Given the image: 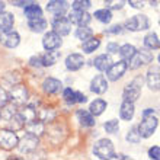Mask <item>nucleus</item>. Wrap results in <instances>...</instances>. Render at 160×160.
Masks as SVG:
<instances>
[{"label": "nucleus", "mask_w": 160, "mask_h": 160, "mask_svg": "<svg viewBox=\"0 0 160 160\" xmlns=\"http://www.w3.org/2000/svg\"><path fill=\"white\" fill-rule=\"evenodd\" d=\"M77 118H79L80 124L83 127H93L95 125V118H93V115L90 114V111H83L80 109L77 111Z\"/></svg>", "instance_id": "a878e982"}, {"label": "nucleus", "mask_w": 160, "mask_h": 160, "mask_svg": "<svg viewBox=\"0 0 160 160\" xmlns=\"http://www.w3.org/2000/svg\"><path fill=\"white\" fill-rule=\"evenodd\" d=\"M42 45L45 48L47 51H52V50H57L61 47V37H60L55 31L52 32H47L42 38Z\"/></svg>", "instance_id": "f8f14e48"}, {"label": "nucleus", "mask_w": 160, "mask_h": 160, "mask_svg": "<svg viewBox=\"0 0 160 160\" xmlns=\"http://www.w3.org/2000/svg\"><path fill=\"white\" fill-rule=\"evenodd\" d=\"M0 118H2V117H0Z\"/></svg>", "instance_id": "864d4df0"}, {"label": "nucleus", "mask_w": 160, "mask_h": 160, "mask_svg": "<svg viewBox=\"0 0 160 160\" xmlns=\"http://www.w3.org/2000/svg\"><path fill=\"white\" fill-rule=\"evenodd\" d=\"M90 114L95 115V117H98V115H101L103 111L106 109V102L102 101V99H96V101H93L92 103H90Z\"/></svg>", "instance_id": "c85d7f7f"}, {"label": "nucleus", "mask_w": 160, "mask_h": 160, "mask_svg": "<svg viewBox=\"0 0 160 160\" xmlns=\"http://www.w3.org/2000/svg\"><path fill=\"white\" fill-rule=\"evenodd\" d=\"M60 58V52L58 51H47L45 54L41 57V64L42 66H45V67H50V66H54L57 63V60Z\"/></svg>", "instance_id": "393cba45"}, {"label": "nucleus", "mask_w": 160, "mask_h": 160, "mask_svg": "<svg viewBox=\"0 0 160 160\" xmlns=\"http://www.w3.org/2000/svg\"><path fill=\"white\" fill-rule=\"evenodd\" d=\"M95 18L102 23H109L111 19H112V13H111L109 9H101V10L95 12Z\"/></svg>", "instance_id": "473e14b6"}, {"label": "nucleus", "mask_w": 160, "mask_h": 160, "mask_svg": "<svg viewBox=\"0 0 160 160\" xmlns=\"http://www.w3.org/2000/svg\"><path fill=\"white\" fill-rule=\"evenodd\" d=\"M29 63H31V66H38V67L39 66H42L41 64V57H38V58H35V57L34 58H31Z\"/></svg>", "instance_id": "09e8293b"}, {"label": "nucleus", "mask_w": 160, "mask_h": 160, "mask_svg": "<svg viewBox=\"0 0 160 160\" xmlns=\"http://www.w3.org/2000/svg\"><path fill=\"white\" fill-rule=\"evenodd\" d=\"M19 41H21V37H19V34L15 32V31L9 29V31H4V32L0 34V44L4 47H8V48H15V47H18Z\"/></svg>", "instance_id": "ddd939ff"}, {"label": "nucleus", "mask_w": 160, "mask_h": 160, "mask_svg": "<svg viewBox=\"0 0 160 160\" xmlns=\"http://www.w3.org/2000/svg\"><path fill=\"white\" fill-rule=\"evenodd\" d=\"M52 28L60 37L63 35H68L70 31H72V21L68 18H64V16H58L55 18L52 21Z\"/></svg>", "instance_id": "9b49d317"}, {"label": "nucleus", "mask_w": 160, "mask_h": 160, "mask_svg": "<svg viewBox=\"0 0 160 160\" xmlns=\"http://www.w3.org/2000/svg\"><path fill=\"white\" fill-rule=\"evenodd\" d=\"M93 35L92 29L90 28H88V25H83V26H79L76 31V37L77 39H82V41H86L88 38H90Z\"/></svg>", "instance_id": "f704fd0d"}, {"label": "nucleus", "mask_w": 160, "mask_h": 160, "mask_svg": "<svg viewBox=\"0 0 160 160\" xmlns=\"http://www.w3.org/2000/svg\"><path fill=\"white\" fill-rule=\"evenodd\" d=\"M15 106H16L15 103H9V102H8L6 105L2 106V111H0V117H2L3 119H6V121H8L9 118H12L13 115L18 112Z\"/></svg>", "instance_id": "2f4dec72"}, {"label": "nucleus", "mask_w": 160, "mask_h": 160, "mask_svg": "<svg viewBox=\"0 0 160 160\" xmlns=\"http://www.w3.org/2000/svg\"><path fill=\"white\" fill-rule=\"evenodd\" d=\"M25 128L29 134H34V135H41L44 132V122L41 119H34V121H29V122H25Z\"/></svg>", "instance_id": "aec40b11"}, {"label": "nucleus", "mask_w": 160, "mask_h": 160, "mask_svg": "<svg viewBox=\"0 0 160 160\" xmlns=\"http://www.w3.org/2000/svg\"><path fill=\"white\" fill-rule=\"evenodd\" d=\"M128 2H130V4L135 9H141L144 6V3H146V0H128Z\"/></svg>", "instance_id": "a18cd8bd"}, {"label": "nucleus", "mask_w": 160, "mask_h": 160, "mask_svg": "<svg viewBox=\"0 0 160 160\" xmlns=\"http://www.w3.org/2000/svg\"><path fill=\"white\" fill-rule=\"evenodd\" d=\"M105 4L109 10H118V9L124 8L125 0H105Z\"/></svg>", "instance_id": "4c0bfd02"}, {"label": "nucleus", "mask_w": 160, "mask_h": 160, "mask_svg": "<svg viewBox=\"0 0 160 160\" xmlns=\"http://www.w3.org/2000/svg\"><path fill=\"white\" fill-rule=\"evenodd\" d=\"M144 45H146L147 50H157V48H160V41H159V38H157V35L153 34V32L146 35V38H144Z\"/></svg>", "instance_id": "c756f323"}, {"label": "nucleus", "mask_w": 160, "mask_h": 160, "mask_svg": "<svg viewBox=\"0 0 160 160\" xmlns=\"http://www.w3.org/2000/svg\"><path fill=\"white\" fill-rule=\"evenodd\" d=\"M119 115H121L122 119L130 121V119L134 117V102H130V101L122 102L121 109H119Z\"/></svg>", "instance_id": "4be33fe9"}, {"label": "nucleus", "mask_w": 160, "mask_h": 160, "mask_svg": "<svg viewBox=\"0 0 160 160\" xmlns=\"http://www.w3.org/2000/svg\"><path fill=\"white\" fill-rule=\"evenodd\" d=\"M121 26L119 25H115V26H111L109 29H106L105 32L106 34H121Z\"/></svg>", "instance_id": "49530a36"}, {"label": "nucleus", "mask_w": 160, "mask_h": 160, "mask_svg": "<svg viewBox=\"0 0 160 160\" xmlns=\"http://www.w3.org/2000/svg\"><path fill=\"white\" fill-rule=\"evenodd\" d=\"M23 12H25V16L28 19H34V18H38V16H42V10L39 8L38 3L35 2H26V4L23 6Z\"/></svg>", "instance_id": "6ab92c4d"}, {"label": "nucleus", "mask_w": 160, "mask_h": 160, "mask_svg": "<svg viewBox=\"0 0 160 160\" xmlns=\"http://www.w3.org/2000/svg\"><path fill=\"white\" fill-rule=\"evenodd\" d=\"M38 137L34 134H28L23 137V138L18 143V146H19V150H21V153H25V154H29V153H34L35 150H37V147H38Z\"/></svg>", "instance_id": "423d86ee"}, {"label": "nucleus", "mask_w": 160, "mask_h": 160, "mask_svg": "<svg viewBox=\"0 0 160 160\" xmlns=\"http://www.w3.org/2000/svg\"><path fill=\"white\" fill-rule=\"evenodd\" d=\"M106 89H108V83H106V79L102 76V74L96 76L92 80V83H90V90H92L93 93H98V95L105 93Z\"/></svg>", "instance_id": "a211bd4d"}, {"label": "nucleus", "mask_w": 160, "mask_h": 160, "mask_svg": "<svg viewBox=\"0 0 160 160\" xmlns=\"http://www.w3.org/2000/svg\"><path fill=\"white\" fill-rule=\"evenodd\" d=\"M8 102H9V95L4 92V89L0 88V108L3 105H6Z\"/></svg>", "instance_id": "37998d69"}, {"label": "nucleus", "mask_w": 160, "mask_h": 160, "mask_svg": "<svg viewBox=\"0 0 160 160\" xmlns=\"http://www.w3.org/2000/svg\"><path fill=\"white\" fill-rule=\"evenodd\" d=\"M125 28L128 31L137 32V31H144L148 28V18L146 15H135L134 18H131L130 21H127Z\"/></svg>", "instance_id": "6e6552de"}, {"label": "nucleus", "mask_w": 160, "mask_h": 160, "mask_svg": "<svg viewBox=\"0 0 160 160\" xmlns=\"http://www.w3.org/2000/svg\"><path fill=\"white\" fill-rule=\"evenodd\" d=\"M63 98L67 103H76V92H73L72 89H66L63 93Z\"/></svg>", "instance_id": "a19ab883"}, {"label": "nucleus", "mask_w": 160, "mask_h": 160, "mask_svg": "<svg viewBox=\"0 0 160 160\" xmlns=\"http://www.w3.org/2000/svg\"><path fill=\"white\" fill-rule=\"evenodd\" d=\"M127 140L130 141V143H134L137 144L141 140V135L138 132V127H132L130 131H128V134H127Z\"/></svg>", "instance_id": "e433bc0d"}, {"label": "nucleus", "mask_w": 160, "mask_h": 160, "mask_svg": "<svg viewBox=\"0 0 160 160\" xmlns=\"http://www.w3.org/2000/svg\"><path fill=\"white\" fill-rule=\"evenodd\" d=\"M9 101H12V103H15V105H25L29 101L28 89L22 84H15L12 90L9 92Z\"/></svg>", "instance_id": "f03ea898"}, {"label": "nucleus", "mask_w": 160, "mask_h": 160, "mask_svg": "<svg viewBox=\"0 0 160 160\" xmlns=\"http://www.w3.org/2000/svg\"><path fill=\"white\" fill-rule=\"evenodd\" d=\"M157 124H159V121H157V118L154 115H146V117H143V121L138 125L140 135L143 138H148L154 132V130L157 128Z\"/></svg>", "instance_id": "20e7f679"}, {"label": "nucleus", "mask_w": 160, "mask_h": 160, "mask_svg": "<svg viewBox=\"0 0 160 160\" xmlns=\"http://www.w3.org/2000/svg\"><path fill=\"white\" fill-rule=\"evenodd\" d=\"M42 89H44V92L48 93V95H54V93H58L60 90L63 89V83H61L60 80L54 79V77H48V79L44 80Z\"/></svg>", "instance_id": "2eb2a0df"}, {"label": "nucleus", "mask_w": 160, "mask_h": 160, "mask_svg": "<svg viewBox=\"0 0 160 160\" xmlns=\"http://www.w3.org/2000/svg\"><path fill=\"white\" fill-rule=\"evenodd\" d=\"M146 115H154V109H152V108H147V109L143 112V117H146Z\"/></svg>", "instance_id": "8fccbe9b"}, {"label": "nucleus", "mask_w": 160, "mask_h": 160, "mask_svg": "<svg viewBox=\"0 0 160 160\" xmlns=\"http://www.w3.org/2000/svg\"><path fill=\"white\" fill-rule=\"evenodd\" d=\"M90 0H74L73 2V10H88L90 8Z\"/></svg>", "instance_id": "58836bf2"}, {"label": "nucleus", "mask_w": 160, "mask_h": 160, "mask_svg": "<svg viewBox=\"0 0 160 160\" xmlns=\"http://www.w3.org/2000/svg\"><path fill=\"white\" fill-rule=\"evenodd\" d=\"M68 19L72 21V23H76L79 26H83V25H89V22H90V15H89L86 10H73L70 13V16Z\"/></svg>", "instance_id": "4468645a"}, {"label": "nucleus", "mask_w": 160, "mask_h": 160, "mask_svg": "<svg viewBox=\"0 0 160 160\" xmlns=\"http://www.w3.org/2000/svg\"><path fill=\"white\" fill-rule=\"evenodd\" d=\"M101 45V41L98 38H93V37H90V38H88L86 41H83V51L84 52H88V54H90V52H93V51L96 50L98 47Z\"/></svg>", "instance_id": "7c9ffc66"}, {"label": "nucleus", "mask_w": 160, "mask_h": 160, "mask_svg": "<svg viewBox=\"0 0 160 160\" xmlns=\"http://www.w3.org/2000/svg\"><path fill=\"white\" fill-rule=\"evenodd\" d=\"M19 114L22 115V118H23V121L25 122L34 121V119L38 118V112H37V109H35L34 106H31V105L22 108V109L19 111Z\"/></svg>", "instance_id": "bb28decb"}, {"label": "nucleus", "mask_w": 160, "mask_h": 160, "mask_svg": "<svg viewBox=\"0 0 160 160\" xmlns=\"http://www.w3.org/2000/svg\"><path fill=\"white\" fill-rule=\"evenodd\" d=\"M3 10H4V3L2 2V0H0V13L3 12Z\"/></svg>", "instance_id": "3c124183"}, {"label": "nucleus", "mask_w": 160, "mask_h": 160, "mask_svg": "<svg viewBox=\"0 0 160 160\" xmlns=\"http://www.w3.org/2000/svg\"><path fill=\"white\" fill-rule=\"evenodd\" d=\"M127 68H128V64L125 63V60H121L118 63L111 64L109 68L106 70V76H108L109 80H112V82H117L118 79H121L124 76Z\"/></svg>", "instance_id": "9d476101"}, {"label": "nucleus", "mask_w": 160, "mask_h": 160, "mask_svg": "<svg viewBox=\"0 0 160 160\" xmlns=\"http://www.w3.org/2000/svg\"><path fill=\"white\" fill-rule=\"evenodd\" d=\"M93 64H95V67H96L99 72H106V70L109 68V66L112 64V60H111L109 55L102 54V55H98L96 58H95Z\"/></svg>", "instance_id": "b1692460"}, {"label": "nucleus", "mask_w": 160, "mask_h": 160, "mask_svg": "<svg viewBox=\"0 0 160 160\" xmlns=\"http://www.w3.org/2000/svg\"><path fill=\"white\" fill-rule=\"evenodd\" d=\"M38 117L42 122H51L55 118V111L51 109V108H45V109H41Z\"/></svg>", "instance_id": "c9c22d12"}, {"label": "nucleus", "mask_w": 160, "mask_h": 160, "mask_svg": "<svg viewBox=\"0 0 160 160\" xmlns=\"http://www.w3.org/2000/svg\"><path fill=\"white\" fill-rule=\"evenodd\" d=\"M19 138L13 130H0V146L6 150H12L18 147Z\"/></svg>", "instance_id": "39448f33"}, {"label": "nucleus", "mask_w": 160, "mask_h": 160, "mask_svg": "<svg viewBox=\"0 0 160 160\" xmlns=\"http://www.w3.org/2000/svg\"><path fill=\"white\" fill-rule=\"evenodd\" d=\"M83 64H84V58H83V55H80V54H70L66 58V67L68 70H72V72L80 70V68L83 67Z\"/></svg>", "instance_id": "f3484780"}, {"label": "nucleus", "mask_w": 160, "mask_h": 160, "mask_svg": "<svg viewBox=\"0 0 160 160\" xmlns=\"http://www.w3.org/2000/svg\"><path fill=\"white\" fill-rule=\"evenodd\" d=\"M86 101H88V99H86V96H84L83 93L76 92V102H79V103H84Z\"/></svg>", "instance_id": "de8ad7c7"}, {"label": "nucleus", "mask_w": 160, "mask_h": 160, "mask_svg": "<svg viewBox=\"0 0 160 160\" xmlns=\"http://www.w3.org/2000/svg\"><path fill=\"white\" fill-rule=\"evenodd\" d=\"M8 122H9L10 130H13V131L21 130V128H23V127H25V121H23V118H22V115L19 114V112H16L12 118H9Z\"/></svg>", "instance_id": "cd10ccee"}, {"label": "nucleus", "mask_w": 160, "mask_h": 160, "mask_svg": "<svg viewBox=\"0 0 160 160\" xmlns=\"http://www.w3.org/2000/svg\"><path fill=\"white\" fill-rule=\"evenodd\" d=\"M159 61H160V55H159Z\"/></svg>", "instance_id": "603ef678"}, {"label": "nucleus", "mask_w": 160, "mask_h": 160, "mask_svg": "<svg viewBox=\"0 0 160 160\" xmlns=\"http://www.w3.org/2000/svg\"><path fill=\"white\" fill-rule=\"evenodd\" d=\"M153 60V54L147 50L135 51V54L130 58V68H138L144 64H148Z\"/></svg>", "instance_id": "0eeeda50"}, {"label": "nucleus", "mask_w": 160, "mask_h": 160, "mask_svg": "<svg viewBox=\"0 0 160 160\" xmlns=\"http://www.w3.org/2000/svg\"><path fill=\"white\" fill-rule=\"evenodd\" d=\"M13 22H15V18H13L12 13L2 12L0 13V32H4V31L12 29Z\"/></svg>", "instance_id": "5701e85b"}, {"label": "nucleus", "mask_w": 160, "mask_h": 160, "mask_svg": "<svg viewBox=\"0 0 160 160\" xmlns=\"http://www.w3.org/2000/svg\"><path fill=\"white\" fill-rule=\"evenodd\" d=\"M28 26L32 32H42L45 31L47 28V21L44 19L42 16H38V18H34V19H28Z\"/></svg>", "instance_id": "412c9836"}, {"label": "nucleus", "mask_w": 160, "mask_h": 160, "mask_svg": "<svg viewBox=\"0 0 160 160\" xmlns=\"http://www.w3.org/2000/svg\"><path fill=\"white\" fill-rule=\"evenodd\" d=\"M135 48L132 45H130V44H125V45H122V47H119V54H121V57L124 60H130L132 55L135 54Z\"/></svg>", "instance_id": "72a5a7b5"}, {"label": "nucleus", "mask_w": 160, "mask_h": 160, "mask_svg": "<svg viewBox=\"0 0 160 160\" xmlns=\"http://www.w3.org/2000/svg\"><path fill=\"white\" fill-rule=\"evenodd\" d=\"M68 10V3L66 0H51L50 3L47 4V12L51 13L52 16L58 18L64 16Z\"/></svg>", "instance_id": "1a4fd4ad"}, {"label": "nucleus", "mask_w": 160, "mask_h": 160, "mask_svg": "<svg viewBox=\"0 0 160 160\" xmlns=\"http://www.w3.org/2000/svg\"><path fill=\"white\" fill-rule=\"evenodd\" d=\"M148 157L150 159H154V160H160V147H152L148 150Z\"/></svg>", "instance_id": "79ce46f5"}, {"label": "nucleus", "mask_w": 160, "mask_h": 160, "mask_svg": "<svg viewBox=\"0 0 160 160\" xmlns=\"http://www.w3.org/2000/svg\"><path fill=\"white\" fill-rule=\"evenodd\" d=\"M103 128H105L106 132H109V134H115V132L118 131V128H119V124H118L117 119H111V121L105 122Z\"/></svg>", "instance_id": "ea45409f"}, {"label": "nucleus", "mask_w": 160, "mask_h": 160, "mask_svg": "<svg viewBox=\"0 0 160 160\" xmlns=\"http://www.w3.org/2000/svg\"><path fill=\"white\" fill-rule=\"evenodd\" d=\"M93 153L95 156H98L99 159H114L115 153H114V146H112V141L106 138L99 140L95 147H93Z\"/></svg>", "instance_id": "f257e3e1"}, {"label": "nucleus", "mask_w": 160, "mask_h": 160, "mask_svg": "<svg viewBox=\"0 0 160 160\" xmlns=\"http://www.w3.org/2000/svg\"><path fill=\"white\" fill-rule=\"evenodd\" d=\"M106 51L111 52V54H117V52L119 51V45L118 44H115V42H111V44L106 45Z\"/></svg>", "instance_id": "c03bdc74"}, {"label": "nucleus", "mask_w": 160, "mask_h": 160, "mask_svg": "<svg viewBox=\"0 0 160 160\" xmlns=\"http://www.w3.org/2000/svg\"><path fill=\"white\" fill-rule=\"evenodd\" d=\"M147 86L150 90L157 92L160 90V70L159 68H150L147 73Z\"/></svg>", "instance_id": "dca6fc26"}, {"label": "nucleus", "mask_w": 160, "mask_h": 160, "mask_svg": "<svg viewBox=\"0 0 160 160\" xmlns=\"http://www.w3.org/2000/svg\"><path fill=\"white\" fill-rule=\"evenodd\" d=\"M141 84H143V79L137 77L134 79L131 83H128L124 89V101H130V102H135L140 98L141 93Z\"/></svg>", "instance_id": "7ed1b4c3"}]
</instances>
